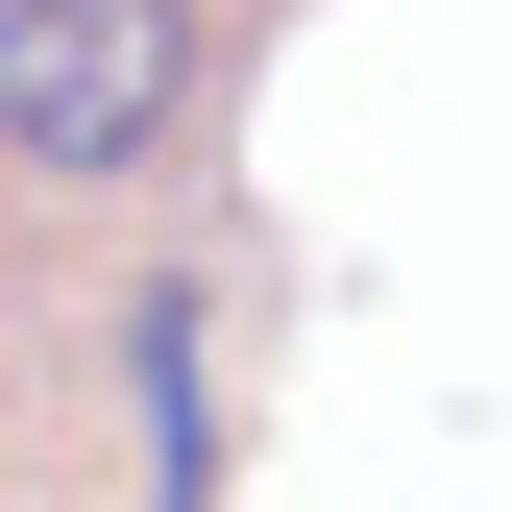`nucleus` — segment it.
Listing matches in <instances>:
<instances>
[{
	"label": "nucleus",
	"mask_w": 512,
	"mask_h": 512,
	"mask_svg": "<svg viewBox=\"0 0 512 512\" xmlns=\"http://www.w3.org/2000/svg\"><path fill=\"white\" fill-rule=\"evenodd\" d=\"M196 98V0H0V147L25 171H147Z\"/></svg>",
	"instance_id": "obj_1"
},
{
	"label": "nucleus",
	"mask_w": 512,
	"mask_h": 512,
	"mask_svg": "<svg viewBox=\"0 0 512 512\" xmlns=\"http://www.w3.org/2000/svg\"><path fill=\"white\" fill-rule=\"evenodd\" d=\"M122 342H147V464L196 488V464H220V366H196L220 317H196V293H147V317H122Z\"/></svg>",
	"instance_id": "obj_2"
}]
</instances>
